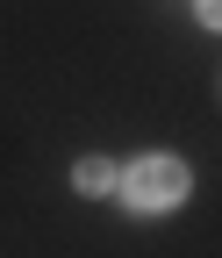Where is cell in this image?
<instances>
[{
  "label": "cell",
  "instance_id": "obj_1",
  "mask_svg": "<svg viewBox=\"0 0 222 258\" xmlns=\"http://www.w3.org/2000/svg\"><path fill=\"white\" fill-rule=\"evenodd\" d=\"M122 179V201H129V208H172V201H186V165H179V158H136V165L129 172H115Z\"/></svg>",
  "mask_w": 222,
  "mask_h": 258
},
{
  "label": "cell",
  "instance_id": "obj_2",
  "mask_svg": "<svg viewBox=\"0 0 222 258\" xmlns=\"http://www.w3.org/2000/svg\"><path fill=\"white\" fill-rule=\"evenodd\" d=\"M79 186L86 194H108L115 186V165H108V158H86V165H79Z\"/></svg>",
  "mask_w": 222,
  "mask_h": 258
}]
</instances>
